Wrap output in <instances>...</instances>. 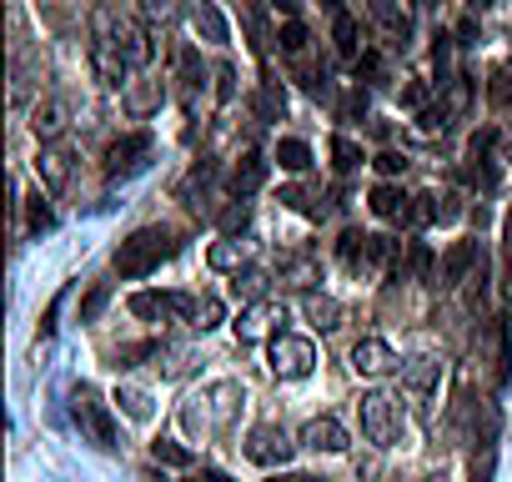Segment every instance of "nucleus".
Wrapping results in <instances>:
<instances>
[{
    "mask_svg": "<svg viewBox=\"0 0 512 482\" xmlns=\"http://www.w3.org/2000/svg\"><path fill=\"white\" fill-rule=\"evenodd\" d=\"M156 56L151 46V21L121 16L116 6H96L91 11V66L101 76V86H131L136 71H146Z\"/></svg>",
    "mask_w": 512,
    "mask_h": 482,
    "instance_id": "f257e3e1",
    "label": "nucleus"
},
{
    "mask_svg": "<svg viewBox=\"0 0 512 482\" xmlns=\"http://www.w3.org/2000/svg\"><path fill=\"white\" fill-rule=\"evenodd\" d=\"M171 252H176V236H171L166 226H141V231H131L121 247H116V272H121L126 282H141V277H151Z\"/></svg>",
    "mask_w": 512,
    "mask_h": 482,
    "instance_id": "f03ea898",
    "label": "nucleus"
},
{
    "mask_svg": "<svg viewBox=\"0 0 512 482\" xmlns=\"http://www.w3.org/2000/svg\"><path fill=\"white\" fill-rule=\"evenodd\" d=\"M236 412H241V387H236V382H211V387H201V392L181 407V417H186L191 432H221Z\"/></svg>",
    "mask_w": 512,
    "mask_h": 482,
    "instance_id": "7ed1b4c3",
    "label": "nucleus"
},
{
    "mask_svg": "<svg viewBox=\"0 0 512 482\" xmlns=\"http://www.w3.org/2000/svg\"><path fill=\"white\" fill-rule=\"evenodd\" d=\"M267 362H272V372L282 377V382H302V377H312V367H317V347H312V337H297V332H277L272 342H267Z\"/></svg>",
    "mask_w": 512,
    "mask_h": 482,
    "instance_id": "20e7f679",
    "label": "nucleus"
},
{
    "mask_svg": "<svg viewBox=\"0 0 512 482\" xmlns=\"http://www.w3.org/2000/svg\"><path fill=\"white\" fill-rule=\"evenodd\" d=\"M71 417H76V427H81L86 442H96V447H116V417L106 412V402H101L86 382L71 392Z\"/></svg>",
    "mask_w": 512,
    "mask_h": 482,
    "instance_id": "39448f33",
    "label": "nucleus"
},
{
    "mask_svg": "<svg viewBox=\"0 0 512 482\" xmlns=\"http://www.w3.org/2000/svg\"><path fill=\"white\" fill-rule=\"evenodd\" d=\"M357 417H362V432H367L372 447H392L397 432H402V407H397V397H387V392H367V397L357 402Z\"/></svg>",
    "mask_w": 512,
    "mask_h": 482,
    "instance_id": "423d86ee",
    "label": "nucleus"
},
{
    "mask_svg": "<svg viewBox=\"0 0 512 482\" xmlns=\"http://www.w3.org/2000/svg\"><path fill=\"white\" fill-rule=\"evenodd\" d=\"M241 452H246L256 467H287V462H292V452H297V442H292V432H287V427L267 422V427H251V432H246Z\"/></svg>",
    "mask_w": 512,
    "mask_h": 482,
    "instance_id": "0eeeda50",
    "label": "nucleus"
},
{
    "mask_svg": "<svg viewBox=\"0 0 512 482\" xmlns=\"http://www.w3.org/2000/svg\"><path fill=\"white\" fill-rule=\"evenodd\" d=\"M151 131H126L121 141H111V151H106V176L116 181V176H131V171H141L146 166V156H151Z\"/></svg>",
    "mask_w": 512,
    "mask_h": 482,
    "instance_id": "6e6552de",
    "label": "nucleus"
},
{
    "mask_svg": "<svg viewBox=\"0 0 512 482\" xmlns=\"http://www.w3.org/2000/svg\"><path fill=\"white\" fill-rule=\"evenodd\" d=\"M352 372H357V377H392V372H402V357H397L392 342L362 337V342L352 347Z\"/></svg>",
    "mask_w": 512,
    "mask_h": 482,
    "instance_id": "1a4fd4ad",
    "label": "nucleus"
},
{
    "mask_svg": "<svg viewBox=\"0 0 512 482\" xmlns=\"http://www.w3.org/2000/svg\"><path fill=\"white\" fill-rule=\"evenodd\" d=\"M186 21H191V31H196L206 46H226V41H231V26H226V16H221L216 0H186Z\"/></svg>",
    "mask_w": 512,
    "mask_h": 482,
    "instance_id": "9d476101",
    "label": "nucleus"
},
{
    "mask_svg": "<svg viewBox=\"0 0 512 482\" xmlns=\"http://www.w3.org/2000/svg\"><path fill=\"white\" fill-rule=\"evenodd\" d=\"M477 257H482V247H477V241H452V247H447V257L437 262V287H462L467 282V272L477 267Z\"/></svg>",
    "mask_w": 512,
    "mask_h": 482,
    "instance_id": "9b49d317",
    "label": "nucleus"
},
{
    "mask_svg": "<svg viewBox=\"0 0 512 482\" xmlns=\"http://www.w3.org/2000/svg\"><path fill=\"white\" fill-rule=\"evenodd\" d=\"M31 131H36V141H41V146L61 141V136L71 131V101H61V96L41 101V106L31 111Z\"/></svg>",
    "mask_w": 512,
    "mask_h": 482,
    "instance_id": "f8f14e48",
    "label": "nucleus"
},
{
    "mask_svg": "<svg viewBox=\"0 0 512 482\" xmlns=\"http://www.w3.org/2000/svg\"><path fill=\"white\" fill-rule=\"evenodd\" d=\"M71 171H76V156L66 151V146H41V156H36V176L46 181V191H66L71 186Z\"/></svg>",
    "mask_w": 512,
    "mask_h": 482,
    "instance_id": "ddd939ff",
    "label": "nucleus"
},
{
    "mask_svg": "<svg viewBox=\"0 0 512 482\" xmlns=\"http://www.w3.org/2000/svg\"><path fill=\"white\" fill-rule=\"evenodd\" d=\"M221 302L216 297H196V292H176V322H191L196 332H211L221 327Z\"/></svg>",
    "mask_w": 512,
    "mask_h": 482,
    "instance_id": "4468645a",
    "label": "nucleus"
},
{
    "mask_svg": "<svg viewBox=\"0 0 512 482\" xmlns=\"http://www.w3.org/2000/svg\"><path fill=\"white\" fill-rule=\"evenodd\" d=\"M302 447H312V452H347L352 437H347V427L337 417H312L302 427Z\"/></svg>",
    "mask_w": 512,
    "mask_h": 482,
    "instance_id": "2eb2a0df",
    "label": "nucleus"
},
{
    "mask_svg": "<svg viewBox=\"0 0 512 482\" xmlns=\"http://www.w3.org/2000/svg\"><path fill=\"white\" fill-rule=\"evenodd\" d=\"M277 282L287 287V292H317V282H322V262L317 257H307V252H297V257H287L282 262V272H277Z\"/></svg>",
    "mask_w": 512,
    "mask_h": 482,
    "instance_id": "dca6fc26",
    "label": "nucleus"
},
{
    "mask_svg": "<svg viewBox=\"0 0 512 482\" xmlns=\"http://www.w3.org/2000/svg\"><path fill=\"white\" fill-rule=\"evenodd\" d=\"M277 322H287V307H277V302H251L241 317H236V337L241 342H256L267 327H277Z\"/></svg>",
    "mask_w": 512,
    "mask_h": 482,
    "instance_id": "f3484780",
    "label": "nucleus"
},
{
    "mask_svg": "<svg viewBox=\"0 0 512 482\" xmlns=\"http://www.w3.org/2000/svg\"><path fill=\"white\" fill-rule=\"evenodd\" d=\"M367 201H372V211H377L382 221H412V211H417V206H412V196H407L402 186H392V181L372 186V196H367Z\"/></svg>",
    "mask_w": 512,
    "mask_h": 482,
    "instance_id": "a211bd4d",
    "label": "nucleus"
},
{
    "mask_svg": "<svg viewBox=\"0 0 512 482\" xmlns=\"http://www.w3.org/2000/svg\"><path fill=\"white\" fill-rule=\"evenodd\" d=\"M126 307L136 322H176V292H136Z\"/></svg>",
    "mask_w": 512,
    "mask_h": 482,
    "instance_id": "6ab92c4d",
    "label": "nucleus"
},
{
    "mask_svg": "<svg viewBox=\"0 0 512 482\" xmlns=\"http://www.w3.org/2000/svg\"><path fill=\"white\" fill-rule=\"evenodd\" d=\"M397 282H437V262L427 241H407V262H397Z\"/></svg>",
    "mask_w": 512,
    "mask_h": 482,
    "instance_id": "aec40b11",
    "label": "nucleus"
},
{
    "mask_svg": "<svg viewBox=\"0 0 512 482\" xmlns=\"http://www.w3.org/2000/svg\"><path fill=\"white\" fill-rule=\"evenodd\" d=\"M211 272H246L251 267V247H246V241H236V236H226V241H216V247H211Z\"/></svg>",
    "mask_w": 512,
    "mask_h": 482,
    "instance_id": "412c9836",
    "label": "nucleus"
},
{
    "mask_svg": "<svg viewBox=\"0 0 512 482\" xmlns=\"http://www.w3.org/2000/svg\"><path fill=\"white\" fill-rule=\"evenodd\" d=\"M302 307H307V322H312L317 332H337V327H342V317H347V312H342V302H337V297H327V292H307V302H302Z\"/></svg>",
    "mask_w": 512,
    "mask_h": 482,
    "instance_id": "4be33fe9",
    "label": "nucleus"
},
{
    "mask_svg": "<svg viewBox=\"0 0 512 482\" xmlns=\"http://www.w3.org/2000/svg\"><path fill=\"white\" fill-rule=\"evenodd\" d=\"M372 21H377L397 46H407V36H412V16L397 6V0H372Z\"/></svg>",
    "mask_w": 512,
    "mask_h": 482,
    "instance_id": "5701e85b",
    "label": "nucleus"
},
{
    "mask_svg": "<svg viewBox=\"0 0 512 482\" xmlns=\"http://www.w3.org/2000/svg\"><path fill=\"white\" fill-rule=\"evenodd\" d=\"M262 181H267V161L256 156V151H246V156L236 161V171H231V196H251V191H262Z\"/></svg>",
    "mask_w": 512,
    "mask_h": 482,
    "instance_id": "b1692460",
    "label": "nucleus"
},
{
    "mask_svg": "<svg viewBox=\"0 0 512 482\" xmlns=\"http://www.w3.org/2000/svg\"><path fill=\"white\" fill-rule=\"evenodd\" d=\"M332 41H337V56L342 61H357L362 56V31H357V16L352 11H337L332 16Z\"/></svg>",
    "mask_w": 512,
    "mask_h": 482,
    "instance_id": "393cba45",
    "label": "nucleus"
},
{
    "mask_svg": "<svg viewBox=\"0 0 512 482\" xmlns=\"http://www.w3.org/2000/svg\"><path fill=\"white\" fill-rule=\"evenodd\" d=\"M437 377H442V362H437V357H412V362H402V382H407L417 397H427V392L437 387Z\"/></svg>",
    "mask_w": 512,
    "mask_h": 482,
    "instance_id": "a878e982",
    "label": "nucleus"
},
{
    "mask_svg": "<svg viewBox=\"0 0 512 482\" xmlns=\"http://www.w3.org/2000/svg\"><path fill=\"white\" fill-rule=\"evenodd\" d=\"M422 206L412 211V221H457V196L452 191H427V196H417Z\"/></svg>",
    "mask_w": 512,
    "mask_h": 482,
    "instance_id": "bb28decb",
    "label": "nucleus"
},
{
    "mask_svg": "<svg viewBox=\"0 0 512 482\" xmlns=\"http://www.w3.org/2000/svg\"><path fill=\"white\" fill-rule=\"evenodd\" d=\"M46 76V66H41V56H21L16 61V71H11V101L21 106L31 91H36V81Z\"/></svg>",
    "mask_w": 512,
    "mask_h": 482,
    "instance_id": "cd10ccee",
    "label": "nucleus"
},
{
    "mask_svg": "<svg viewBox=\"0 0 512 482\" xmlns=\"http://www.w3.org/2000/svg\"><path fill=\"white\" fill-rule=\"evenodd\" d=\"M181 91H186V111H196V96H201V86H206V71H201V61H196V51L191 46H181Z\"/></svg>",
    "mask_w": 512,
    "mask_h": 482,
    "instance_id": "c85d7f7f",
    "label": "nucleus"
},
{
    "mask_svg": "<svg viewBox=\"0 0 512 482\" xmlns=\"http://www.w3.org/2000/svg\"><path fill=\"white\" fill-rule=\"evenodd\" d=\"M231 292H236L246 307H251V302H267V292H272V277H267V272H256V267H246V272H236Z\"/></svg>",
    "mask_w": 512,
    "mask_h": 482,
    "instance_id": "c756f323",
    "label": "nucleus"
},
{
    "mask_svg": "<svg viewBox=\"0 0 512 482\" xmlns=\"http://www.w3.org/2000/svg\"><path fill=\"white\" fill-rule=\"evenodd\" d=\"M277 161H282V171H307L312 166V146L297 141V136H282L277 141Z\"/></svg>",
    "mask_w": 512,
    "mask_h": 482,
    "instance_id": "7c9ffc66",
    "label": "nucleus"
},
{
    "mask_svg": "<svg viewBox=\"0 0 512 482\" xmlns=\"http://www.w3.org/2000/svg\"><path fill=\"white\" fill-rule=\"evenodd\" d=\"M151 457H156L161 467H191V462H196V452L181 447V442H171V437H156V442H151Z\"/></svg>",
    "mask_w": 512,
    "mask_h": 482,
    "instance_id": "2f4dec72",
    "label": "nucleus"
},
{
    "mask_svg": "<svg viewBox=\"0 0 512 482\" xmlns=\"http://www.w3.org/2000/svg\"><path fill=\"white\" fill-rule=\"evenodd\" d=\"M181 11H186V0H141V16H146L151 26H171Z\"/></svg>",
    "mask_w": 512,
    "mask_h": 482,
    "instance_id": "473e14b6",
    "label": "nucleus"
},
{
    "mask_svg": "<svg viewBox=\"0 0 512 482\" xmlns=\"http://www.w3.org/2000/svg\"><path fill=\"white\" fill-rule=\"evenodd\" d=\"M367 241H372V236H362L357 226H352V231H342V247H337V252H342V262H347L352 272H362V257H367Z\"/></svg>",
    "mask_w": 512,
    "mask_h": 482,
    "instance_id": "72a5a7b5",
    "label": "nucleus"
},
{
    "mask_svg": "<svg viewBox=\"0 0 512 482\" xmlns=\"http://www.w3.org/2000/svg\"><path fill=\"white\" fill-rule=\"evenodd\" d=\"M277 46H282L287 56H302V51H307V26H302L297 16H287L282 31H277Z\"/></svg>",
    "mask_w": 512,
    "mask_h": 482,
    "instance_id": "f704fd0d",
    "label": "nucleus"
},
{
    "mask_svg": "<svg viewBox=\"0 0 512 482\" xmlns=\"http://www.w3.org/2000/svg\"><path fill=\"white\" fill-rule=\"evenodd\" d=\"M282 111H287V91H277V86L256 91V116H262V121H277Z\"/></svg>",
    "mask_w": 512,
    "mask_h": 482,
    "instance_id": "c9c22d12",
    "label": "nucleus"
},
{
    "mask_svg": "<svg viewBox=\"0 0 512 482\" xmlns=\"http://www.w3.org/2000/svg\"><path fill=\"white\" fill-rule=\"evenodd\" d=\"M387 257H392V236H372V241H367V257H362V272L377 277V272L387 267Z\"/></svg>",
    "mask_w": 512,
    "mask_h": 482,
    "instance_id": "e433bc0d",
    "label": "nucleus"
},
{
    "mask_svg": "<svg viewBox=\"0 0 512 482\" xmlns=\"http://www.w3.org/2000/svg\"><path fill=\"white\" fill-rule=\"evenodd\" d=\"M246 221H251V201H246V196H236V201L221 211V231H226V236H236V231H246Z\"/></svg>",
    "mask_w": 512,
    "mask_h": 482,
    "instance_id": "4c0bfd02",
    "label": "nucleus"
},
{
    "mask_svg": "<svg viewBox=\"0 0 512 482\" xmlns=\"http://www.w3.org/2000/svg\"><path fill=\"white\" fill-rule=\"evenodd\" d=\"M116 402H121V412H126V417H136V422H146V417H151V397H146V392H136V387H121V392H116Z\"/></svg>",
    "mask_w": 512,
    "mask_h": 482,
    "instance_id": "58836bf2",
    "label": "nucleus"
},
{
    "mask_svg": "<svg viewBox=\"0 0 512 482\" xmlns=\"http://www.w3.org/2000/svg\"><path fill=\"white\" fill-rule=\"evenodd\" d=\"M332 161H337V171H352V166H362V146L347 136H332Z\"/></svg>",
    "mask_w": 512,
    "mask_h": 482,
    "instance_id": "ea45409f",
    "label": "nucleus"
},
{
    "mask_svg": "<svg viewBox=\"0 0 512 482\" xmlns=\"http://www.w3.org/2000/svg\"><path fill=\"white\" fill-rule=\"evenodd\" d=\"M211 176H216V171H211V161H201V166H191V176L181 181V201L191 206V196H196V191H206V186H211Z\"/></svg>",
    "mask_w": 512,
    "mask_h": 482,
    "instance_id": "a19ab883",
    "label": "nucleus"
},
{
    "mask_svg": "<svg viewBox=\"0 0 512 482\" xmlns=\"http://www.w3.org/2000/svg\"><path fill=\"white\" fill-rule=\"evenodd\" d=\"M497 382H512V332H507V322L497 327Z\"/></svg>",
    "mask_w": 512,
    "mask_h": 482,
    "instance_id": "79ce46f5",
    "label": "nucleus"
},
{
    "mask_svg": "<svg viewBox=\"0 0 512 482\" xmlns=\"http://www.w3.org/2000/svg\"><path fill=\"white\" fill-rule=\"evenodd\" d=\"M337 116H342V121H357V116H367V91H362V86H352V91L342 96Z\"/></svg>",
    "mask_w": 512,
    "mask_h": 482,
    "instance_id": "37998d69",
    "label": "nucleus"
},
{
    "mask_svg": "<svg viewBox=\"0 0 512 482\" xmlns=\"http://www.w3.org/2000/svg\"><path fill=\"white\" fill-rule=\"evenodd\" d=\"M56 226V216H51V206L41 201V196H31V231H51Z\"/></svg>",
    "mask_w": 512,
    "mask_h": 482,
    "instance_id": "c03bdc74",
    "label": "nucleus"
},
{
    "mask_svg": "<svg viewBox=\"0 0 512 482\" xmlns=\"http://www.w3.org/2000/svg\"><path fill=\"white\" fill-rule=\"evenodd\" d=\"M372 166H377L382 176H402V171H407V156H397V151H382Z\"/></svg>",
    "mask_w": 512,
    "mask_h": 482,
    "instance_id": "a18cd8bd",
    "label": "nucleus"
},
{
    "mask_svg": "<svg viewBox=\"0 0 512 482\" xmlns=\"http://www.w3.org/2000/svg\"><path fill=\"white\" fill-rule=\"evenodd\" d=\"M492 462H497V452H492V442H487L482 457L472 462V482H492Z\"/></svg>",
    "mask_w": 512,
    "mask_h": 482,
    "instance_id": "49530a36",
    "label": "nucleus"
},
{
    "mask_svg": "<svg viewBox=\"0 0 512 482\" xmlns=\"http://www.w3.org/2000/svg\"><path fill=\"white\" fill-rule=\"evenodd\" d=\"M106 297H111V287H106V282H101V287H96V292H91V297H86V307H81V322H91V317H96V312H101V307H106Z\"/></svg>",
    "mask_w": 512,
    "mask_h": 482,
    "instance_id": "de8ad7c7",
    "label": "nucleus"
},
{
    "mask_svg": "<svg viewBox=\"0 0 512 482\" xmlns=\"http://www.w3.org/2000/svg\"><path fill=\"white\" fill-rule=\"evenodd\" d=\"M492 101H497V106H507V101H512V76H507V71H497V76H492Z\"/></svg>",
    "mask_w": 512,
    "mask_h": 482,
    "instance_id": "09e8293b",
    "label": "nucleus"
},
{
    "mask_svg": "<svg viewBox=\"0 0 512 482\" xmlns=\"http://www.w3.org/2000/svg\"><path fill=\"white\" fill-rule=\"evenodd\" d=\"M216 81H221V86H216V91H221V101H231V96H236V66H221V71H216Z\"/></svg>",
    "mask_w": 512,
    "mask_h": 482,
    "instance_id": "8fccbe9b",
    "label": "nucleus"
},
{
    "mask_svg": "<svg viewBox=\"0 0 512 482\" xmlns=\"http://www.w3.org/2000/svg\"><path fill=\"white\" fill-rule=\"evenodd\" d=\"M186 482H236V477H226V472H216V467H201V472H191Z\"/></svg>",
    "mask_w": 512,
    "mask_h": 482,
    "instance_id": "3c124183",
    "label": "nucleus"
},
{
    "mask_svg": "<svg viewBox=\"0 0 512 482\" xmlns=\"http://www.w3.org/2000/svg\"><path fill=\"white\" fill-rule=\"evenodd\" d=\"M402 101H407V106H422V101H427V91H422V86H407V91H402Z\"/></svg>",
    "mask_w": 512,
    "mask_h": 482,
    "instance_id": "603ef678",
    "label": "nucleus"
},
{
    "mask_svg": "<svg viewBox=\"0 0 512 482\" xmlns=\"http://www.w3.org/2000/svg\"><path fill=\"white\" fill-rule=\"evenodd\" d=\"M272 6H277L282 16H297V11H302V0H272Z\"/></svg>",
    "mask_w": 512,
    "mask_h": 482,
    "instance_id": "864d4df0",
    "label": "nucleus"
},
{
    "mask_svg": "<svg viewBox=\"0 0 512 482\" xmlns=\"http://www.w3.org/2000/svg\"><path fill=\"white\" fill-rule=\"evenodd\" d=\"M467 6H472V11H492V6H497V0H467Z\"/></svg>",
    "mask_w": 512,
    "mask_h": 482,
    "instance_id": "5fc2aeb1",
    "label": "nucleus"
},
{
    "mask_svg": "<svg viewBox=\"0 0 512 482\" xmlns=\"http://www.w3.org/2000/svg\"><path fill=\"white\" fill-rule=\"evenodd\" d=\"M507 272H512V221H507Z\"/></svg>",
    "mask_w": 512,
    "mask_h": 482,
    "instance_id": "6e6d98bb",
    "label": "nucleus"
},
{
    "mask_svg": "<svg viewBox=\"0 0 512 482\" xmlns=\"http://www.w3.org/2000/svg\"><path fill=\"white\" fill-rule=\"evenodd\" d=\"M292 482H327V477H312V472H302V477H292Z\"/></svg>",
    "mask_w": 512,
    "mask_h": 482,
    "instance_id": "4d7b16f0",
    "label": "nucleus"
},
{
    "mask_svg": "<svg viewBox=\"0 0 512 482\" xmlns=\"http://www.w3.org/2000/svg\"><path fill=\"white\" fill-rule=\"evenodd\" d=\"M322 6H327V11H332V16H337V11H342V0H322Z\"/></svg>",
    "mask_w": 512,
    "mask_h": 482,
    "instance_id": "13d9d810",
    "label": "nucleus"
},
{
    "mask_svg": "<svg viewBox=\"0 0 512 482\" xmlns=\"http://www.w3.org/2000/svg\"><path fill=\"white\" fill-rule=\"evenodd\" d=\"M427 482H437V477H427Z\"/></svg>",
    "mask_w": 512,
    "mask_h": 482,
    "instance_id": "bf43d9fd",
    "label": "nucleus"
}]
</instances>
